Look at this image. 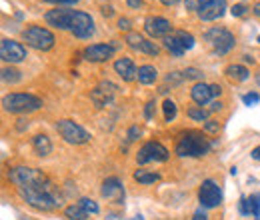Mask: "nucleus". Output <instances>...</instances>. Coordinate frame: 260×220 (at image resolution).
<instances>
[{
	"mask_svg": "<svg viewBox=\"0 0 260 220\" xmlns=\"http://www.w3.org/2000/svg\"><path fill=\"white\" fill-rule=\"evenodd\" d=\"M18 194L20 198L32 206L36 210H44V212H52V210H58L62 206V198L60 194L56 192V186L48 180V176L44 174L42 178H38L32 184H26V186H20Z\"/></svg>",
	"mask_w": 260,
	"mask_h": 220,
	"instance_id": "obj_1",
	"label": "nucleus"
},
{
	"mask_svg": "<svg viewBox=\"0 0 260 220\" xmlns=\"http://www.w3.org/2000/svg\"><path fill=\"white\" fill-rule=\"evenodd\" d=\"M176 154L178 156H190V158H200L204 154H208L210 150V142L208 138L198 132V130H188V132H182L178 142H176Z\"/></svg>",
	"mask_w": 260,
	"mask_h": 220,
	"instance_id": "obj_2",
	"label": "nucleus"
},
{
	"mask_svg": "<svg viewBox=\"0 0 260 220\" xmlns=\"http://www.w3.org/2000/svg\"><path fill=\"white\" fill-rule=\"evenodd\" d=\"M2 108L10 114H24L42 108V100L28 92H12L2 98Z\"/></svg>",
	"mask_w": 260,
	"mask_h": 220,
	"instance_id": "obj_3",
	"label": "nucleus"
},
{
	"mask_svg": "<svg viewBox=\"0 0 260 220\" xmlns=\"http://www.w3.org/2000/svg\"><path fill=\"white\" fill-rule=\"evenodd\" d=\"M22 40L34 50H50L54 46V42H56L52 32L48 28H44V26H38V24L26 26L22 30Z\"/></svg>",
	"mask_w": 260,
	"mask_h": 220,
	"instance_id": "obj_4",
	"label": "nucleus"
},
{
	"mask_svg": "<svg viewBox=\"0 0 260 220\" xmlns=\"http://www.w3.org/2000/svg\"><path fill=\"white\" fill-rule=\"evenodd\" d=\"M204 40L212 46V50L216 54H226L234 48L236 40H234V34L226 28H220V26H214V28H208V30L202 34Z\"/></svg>",
	"mask_w": 260,
	"mask_h": 220,
	"instance_id": "obj_5",
	"label": "nucleus"
},
{
	"mask_svg": "<svg viewBox=\"0 0 260 220\" xmlns=\"http://www.w3.org/2000/svg\"><path fill=\"white\" fill-rule=\"evenodd\" d=\"M54 128H56V132L64 138V142H68V144H76L78 146V144H86L90 140V134L78 122H74V120H68V118L58 120L54 124Z\"/></svg>",
	"mask_w": 260,
	"mask_h": 220,
	"instance_id": "obj_6",
	"label": "nucleus"
},
{
	"mask_svg": "<svg viewBox=\"0 0 260 220\" xmlns=\"http://www.w3.org/2000/svg\"><path fill=\"white\" fill-rule=\"evenodd\" d=\"M70 32L76 38H90L94 34V18L84 10H74L72 22H70Z\"/></svg>",
	"mask_w": 260,
	"mask_h": 220,
	"instance_id": "obj_7",
	"label": "nucleus"
},
{
	"mask_svg": "<svg viewBox=\"0 0 260 220\" xmlns=\"http://www.w3.org/2000/svg\"><path fill=\"white\" fill-rule=\"evenodd\" d=\"M198 200L204 208H216L220 202H222V192L220 186L214 182V180H204L198 188Z\"/></svg>",
	"mask_w": 260,
	"mask_h": 220,
	"instance_id": "obj_8",
	"label": "nucleus"
},
{
	"mask_svg": "<svg viewBox=\"0 0 260 220\" xmlns=\"http://www.w3.org/2000/svg\"><path fill=\"white\" fill-rule=\"evenodd\" d=\"M170 156V152L164 148L160 142H154V140H150V142H146L144 146H140V150H138V154H136V160H138V164H146V162H166Z\"/></svg>",
	"mask_w": 260,
	"mask_h": 220,
	"instance_id": "obj_9",
	"label": "nucleus"
},
{
	"mask_svg": "<svg viewBox=\"0 0 260 220\" xmlns=\"http://www.w3.org/2000/svg\"><path fill=\"white\" fill-rule=\"evenodd\" d=\"M0 58L4 62H10V64H18L22 60H26V48L12 40V38H2L0 42Z\"/></svg>",
	"mask_w": 260,
	"mask_h": 220,
	"instance_id": "obj_10",
	"label": "nucleus"
},
{
	"mask_svg": "<svg viewBox=\"0 0 260 220\" xmlns=\"http://www.w3.org/2000/svg\"><path fill=\"white\" fill-rule=\"evenodd\" d=\"M42 176H44L42 170H38V168H28V166H16V168H12V170L8 172V178H10V182H12L16 188L26 186V184H32V182H36V180L42 178Z\"/></svg>",
	"mask_w": 260,
	"mask_h": 220,
	"instance_id": "obj_11",
	"label": "nucleus"
},
{
	"mask_svg": "<svg viewBox=\"0 0 260 220\" xmlns=\"http://www.w3.org/2000/svg\"><path fill=\"white\" fill-rule=\"evenodd\" d=\"M144 32L152 38H166L168 34L174 32V26L170 24V20H166L162 16H146L144 18Z\"/></svg>",
	"mask_w": 260,
	"mask_h": 220,
	"instance_id": "obj_12",
	"label": "nucleus"
},
{
	"mask_svg": "<svg viewBox=\"0 0 260 220\" xmlns=\"http://www.w3.org/2000/svg\"><path fill=\"white\" fill-rule=\"evenodd\" d=\"M116 90H118V86H116L114 82H110V80H102L96 88L90 92V98H92V102H94L96 108H104V106H108V104L114 100Z\"/></svg>",
	"mask_w": 260,
	"mask_h": 220,
	"instance_id": "obj_13",
	"label": "nucleus"
},
{
	"mask_svg": "<svg viewBox=\"0 0 260 220\" xmlns=\"http://www.w3.org/2000/svg\"><path fill=\"white\" fill-rule=\"evenodd\" d=\"M102 198L114 202V204H122L124 202V184L116 178V176H110L102 182V188H100Z\"/></svg>",
	"mask_w": 260,
	"mask_h": 220,
	"instance_id": "obj_14",
	"label": "nucleus"
},
{
	"mask_svg": "<svg viewBox=\"0 0 260 220\" xmlns=\"http://www.w3.org/2000/svg\"><path fill=\"white\" fill-rule=\"evenodd\" d=\"M126 44H128L132 50L142 52V54H148V56H156L158 54V46L154 42H150L148 38H144L142 34H138V32H128L126 34Z\"/></svg>",
	"mask_w": 260,
	"mask_h": 220,
	"instance_id": "obj_15",
	"label": "nucleus"
},
{
	"mask_svg": "<svg viewBox=\"0 0 260 220\" xmlns=\"http://www.w3.org/2000/svg\"><path fill=\"white\" fill-rule=\"evenodd\" d=\"M72 16H74V10L70 8H54V10H48L46 12V22L54 28H60V30H70V22H72Z\"/></svg>",
	"mask_w": 260,
	"mask_h": 220,
	"instance_id": "obj_16",
	"label": "nucleus"
},
{
	"mask_svg": "<svg viewBox=\"0 0 260 220\" xmlns=\"http://www.w3.org/2000/svg\"><path fill=\"white\" fill-rule=\"evenodd\" d=\"M114 56V46L112 44H90L84 48V58L88 62H106Z\"/></svg>",
	"mask_w": 260,
	"mask_h": 220,
	"instance_id": "obj_17",
	"label": "nucleus"
},
{
	"mask_svg": "<svg viewBox=\"0 0 260 220\" xmlns=\"http://www.w3.org/2000/svg\"><path fill=\"white\" fill-rule=\"evenodd\" d=\"M114 70H116V74H118L122 80H126V82H132V80L136 78V72H138L134 60H132V58H126V56H122V58H118V60L114 62Z\"/></svg>",
	"mask_w": 260,
	"mask_h": 220,
	"instance_id": "obj_18",
	"label": "nucleus"
},
{
	"mask_svg": "<svg viewBox=\"0 0 260 220\" xmlns=\"http://www.w3.org/2000/svg\"><path fill=\"white\" fill-rule=\"evenodd\" d=\"M190 98L194 100L198 106H204L208 104L212 98H214V92H212V86L210 84H204V82H196L190 90Z\"/></svg>",
	"mask_w": 260,
	"mask_h": 220,
	"instance_id": "obj_19",
	"label": "nucleus"
},
{
	"mask_svg": "<svg viewBox=\"0 0 260 220\" xmlns=\"http://www.w3.org/2000/svg\"><path fill=\"white\" fill-rule=\"evenodd\" d=\"M224 12H226V0H216L210 6H206L204 10H200L198 18L200 20H216V18H222Z\"/></svg>",
	"mask_w": 260,
	"mask_h": 220,
	"instance_id": "obj_20",
	"label": "nucleus"
},
{
	"mask_svg": "<svg viewBox=\"0 0 260 220\" xmlns=\"http://www.w3.org/2000/svg\"><path fill=\"white\" fill-rule=\"evenodd\" d=\"M162 42H164V48L170 54H174V56H182L186 52L184 42H182V36H180V30H174L172 34H168L166 38H162Z\"/></svg>",
	"mask_w": 260,
	"mask_h": 220,
	"instance_id": "obj_21",
	"label": "nucleus"
},
{
	"mask_svg": "<svg viewBox=\"0 0 260 220\" xmlns=\"http://www.w3.org/2000/svg\"><path fill=\"white\" fill-rule=\"evenodd\" d=\"M240 212L242 214H252L256 220H260V194H252L248 198H240V204H238Z\"/></svg>",
	"mask_w": 260,
	"mask_h": 220,
	"instance_id": "obj_22",
	"label": "nucleus"
},
{
	"mask_svg": "<svg viewBox=\"0 0 260 220\" xmlns=\"http://www.w3.org/2000/svg\"><path fill=\"white\" fill-rule=\"evenodd\" d=\"M136 78H138L140 84H154L156 78H158V70L152 64H142V66H138Z\"/></svg>",
	"mask_w": 260,
	"mask_h": 220,
	"instance_id": "obj_23",
	"label": "nucleus"
},
{
	"mask_svg": "<svg viewBox=\"0 0 260 220\" xmlns=\"http://www.w3.org/2000/svg\"><path fill=\"white\" fill-rule=\"evenodd\" d=\"M32 148L38 156H48L52 152V142L46 134H36L32 138Z\"/></svg>",
	"mask_w": 260,
	"mask_h": 220,
	"instance_id": "obj_24",
	"label": "nucleus"
},
{
	"mask_svg": "<svg viewBox=\"0 0 260 220\" xmlns=\"http://www.w3.org/2000/svg\"><path fill=\"white\" fill-rule=\"evenodd\" d=\"M224 74H226L228 78L236 80V82H244V80L248 78V74H250V72H248L242 64H230V66H226Z\"/></svg>",
	"mask_w": 260,
	"mask_h": 220,
	"instance_id": "obj_25",
	"label": "nucleus"
},
{
	"mask_svg": "<svg viewBox=\"0 0 260 220\" xmlns=\"http://www.w3.org/2000/svg\"><path fill=\"white\" fill-rule=\"evenodd\" d=\"M64 216L68 220H88V212L80 206V202H76V204H70V206H66L64 208Z\"/></svg>",
	"mask_w": 260,
	"mask_h": 220,
	"instance_id": "obj_26",
	"label": "nucleus"
},
{
	"mask_svg": "<svg viewBox=\"0 0 260 220\" xmlns=\"http://www.w3.org/2000/svg\"><path fill=\"white\" fill-rule=\"evenodd\" d=\"M134 180L140 182V184H154V182L160 180V174L158 172H148V170H136Z\"/></svg>",
	"mask_w": 260,
	"mask_h": 220,
	"instance_id": "obj_27",
	"label": "nucleus"
},
{
	"mask_svg": "<svg viewBox=\"0 0 260 220\" xmlns=\"http://www.w3.org/2000/svg\"><path fill=\"white\" fill-rule=\"evenodd\" d=\"M162 110H164V120H166V122H172V120L176 118V112H178V108H176L174 100L166 98V100L162 102Z\"/></svg>",
	"mask_w": 260,
	"mask_h": 220,
	"instance_id": "obj_28",
	"label": "nucleus"
},
{
	"mask_svg": "<svg viewBox=\"0 0 260 220\" xmlns=\"http://www.w3.org/2000/svg\"><path fill=\"white\" fill-rule=\"evenodd\" d=\"M188 118H192V120H198V122H208V110H204L202 106H192V108H188Z\"/></svg>",
	"mask_w": 260,
	"mask_h": 220,
	"instance_id": "obj_29",
	"label": "nucleus"
},
{
	"mask_svg": "<svg viewBox=\"0 0 260 220\" xmlns=\"http://www.w3.org/2000/svg\"><path fill=\"white\" fill-rule=\"evenodd\" d=\"M212 2H216V0H184L186 8H188V10H194L196 14H198L200 10H204L206 6H210Z\"/></svg>",
	"mask_w": 260,
	"mask_h": 220,
	"instance_id": "obj_30",
	"label": "nucleus"
},
{
	"mask_svg": "<svg viewBox=\"0 0 260 220\" xmlns=\"http://www.w3.org/2000/svg\"><path fill=\"white\" fill-rule=\"evenodd\" d=\"M22 76H20V72L16 70V68H2V80L4 82H10V84H14V82H18Z\"/></svg>",
	"mask_w": 260,
	"mask_h": 220,
	"instance_id": "obj_31",
	"label": "nucleus"
},
{
	"mask_svg": "<svg viewBox=\"0 0 260 220\" xmlns=\"http://www.w3.org/2000/svg\"><path fill=\"white\" fill-rule=\"evenodd\" d=\"M78 202H80V206H82V208H84L88 214H96L98 210H100L96 202H94V200H90V198H80Z\"/></svg>",
	"mask_w": 260,
	"mask_h": 220,
	"instance_id": "obj_32",
	"label": "nucleus"
},
{
	"mask_svg": "<svg viewBox=\"0 0 260 220\" xmlns=\"http://www.w3.org/2000/svg\"><path fill=\"white\" fill-rule=\"evenodd\" d=\"M182 74H184V78H194L198 82H202V78H204V72L198 70V68H186Z\"/></svg>",
	"mask_w": 260,
	"mask_h": 220,
	"instance_id": "obj_33",
	"label": "nucleus"
},
{
	"mask_svg": "<svg viewBox=\"0 0 260 220\" xmlns=\"http://www.w3.org/2000/svg\"><path fill=\"white\" fill-rule=\"evenodd\" d=\"M154 112H156V102H154V100H148L146 106H144V116H146V120H152V118H154Z\"/></svg>",
	"mask_w": 260,
	"mask_h": 220,
	"instance_id": "obj_34",
	"label": "nucleus"
},
{
	"mask_svg": "<svg viewBox=\"0 0 260 220\" xmlns=\"http://www.w3.org/2000/svg\"><path fill=\"white\" fill-rule=\"evenodd\" d=\"M184 80V74H180V72H168V76H166V82H170V84H180Z\"/></svg>",
	"mask_w": 260,
	"mask_h": 220,
	"instance_id": "obj_35",
	"label": "nucleus"
},
{
	"mask_svg": "<svg viewBox=\"0 0 260 220\" xmlns=\"http://www.w3.org/2000/svg\"><path fill=\"white\" fill-rule=\"evenodd\" d=\"M242 102L246 104V106H252V104H258L260 102V96L256 92H250V95H244L242 96Z\"/></svg>",
	"mask_w": 260,
	"mask_h": 220,
	"instance_id": "obj_36",
	"label": "nucleus"
},
{
	"mask_svg": "<svg viewBox=\"0 0 260 220\" xmlns=\"http://www.w3.org/2000/svg\"><path fill=\"white\" fill-rule=\"evenodd\" d=\"M204 130L210 132V134H216V132L220 130V124H218L216 120H208V122H204Z\"/></svg>",
	"mask_w": 260,
	"mask_h": 220,
	"instance_id": "obj_37",
	"label": "nucleus"
},
{
	"mask_svg": "<svg viewBox=\"0 0 260 220\" xmlns=\"http://www.w3.org/2000/svg\"><path fill=\"white\" fill-rule=\"evenodd\" d=\"M230 12H232V16H242V14L246 12V6H244V4H234Z\"/></svg>",
	"mask_w": 260,
	"mask_h": 220,
	"instance_id": "obj_38",
	"label": "nucleus"
},
{
	"mask_svg": "<svg viewBox=\"0 0 260 220\" xmlns=\"http://www.w3.org/2000/svg\"><path fill=\"white\" fill-rule=\"evenodd\" d=\"M138 136H140V126H130V130H128V142L136 140Z\"/></svg>",
	"mask_w": 260,
	"mask_h": 220,
	"instance_id": "obj_39",
	"label": "nucleus"
},
{
	"mask_svg": "<svg viewBox=\"0 0 260 220\" xmlns=\"http://www.w3.org/2000/svg\"><path fill=\"white\" fill-rule=\"evenodd\" d=\"M44 2H50V4H58V6H70V4H76L78 0H44Z\"/></svg>",
	"mask_w": 260,
	"mask_h": 220,
	"instance_id": "obj_40",
	"label": "nucleus"
},
{
	"mask_svg": "<svg viewBox=\"0 0 260 220\" xmlns=\"http://www.w3.org/2000/svg\"><path fill=\"white\" fill-rule=\"evenodd\" d=\"M118 28L128 34V32H130V20H128V18H120V20H118Z\"/></svg>",
	"mask_w": 260,
	"mask_h": 220,
	"instance_id": "obj_41",
	"label": "nucleus"
},
{
	"mask_svg": "<svg viewBox=\"0 0 260 220\" xmlns=\"http://www.w3.org/2000/svg\"><path fill=\"white\" fill-rule=\"evenodd\" d=\"M126 4H128L130 8H140L144 4V0H126Z\"/></svg>",
	"mask_w": 260,
	"mask_h": 220,
	"instance_id": "obj_42",
	"label": "nucleus"
},
{
	"mask_svg": "<svg viewBox=\"0 0 260 220\" xmlns=\"http://www.w3.org/2000/svg\"><path fill=\"white\" fill-rule=\"evenodd\" d=\"M192 220H208V216H206V212H204V210H196Z\"/></svg>",
	"mask_w": 260,
	"mask_h": 220,
	"instance_id": "obj_43",
	"label": "nucleus"
},
{
	"mask_svg": "<svg viewBox=\"0 0 260 220\" xmlns=\"http://www.w3.org/2000/svg\"><path fill=\"white\" fill-rule=\"evenodd\" d=\"M222 108V102H212L210 104V112H216V110H220Z\"/></svg>",
	"mask_w": 260,
	"mask_h": 220,
	"instance_id": "obj_44",
	"label": "nucleus"
},
{
	"mask_svg": "<svg viewBox=\"0 0 260 220\" xmlns=\"http://www.w3.org/2000/svg\"><path fill=\"white\" fill-rule=\"evenodd\" d=\"M102 14H104V16H112V14H114V10H112L110 6H104V8H102Z\"/></svg>",
	"mask_w": 260,
	"mask_h": 220,
	"instance_id": "obj_45",
	"label": "nucleus"
},
{
	"mask_svg": "<svg viewBox=\"0 0 260 220\" xmlns=\"http://www.w3.org/2000/svg\"><path fill=\"white\" fill-rule=\"evenodd\" d=\"M164 6H174V4H178L180 0H160Z\"/></svg>",
	"mask_w": 260,
	"mask_h": 220,
	"instance_id": "obj_46",
	"label": "nucleus"
},
{
	"mask_svg": "<svg viewBox=\"0 0 260 220\" xmlns=\"http://www.w3.org/2000/svg\"><path fill=\"white\" fill-rule=\"evenodd\" d=\"M252 158H254V160H258V162H260V146H256V148L252 150Z\"/></svg>",
	"mask_w": 260,
	"mask_h": 220,
	"instance_id": "obj_47",
	"label": "nucleus"
},
{
	"mask_svg": "<svg viewBox=\"0 0 260 220\" xmlns=\"http://www.w3.org/2000/svg\"><path fill=\"white\" fill-rule=\"evenodd\" d=\"M254 14H256V16H260V2H256V4H254Z\"/></svg>",
	"mask_w": 260,
	"mask_h": 220,
	"instance_id": "obj_48",
	"label": "nucleus"
},
{
	"mask_svg": "<svg viewBox=\"0 0 260 220\" xmlns=\"http://www.w3.org/2000/svg\"><path fill=\"white\" fill-rule=\"evenodd\" d=\"M132 220H144V218H142V216H140V214H138V216H134V218H132Z\"/></svg>",
	"mask_w": 260,
	"mask_h": 220,
	"instance_id": "obj_49",
	"label": "nucleus"
},
{
	"mask_svg": "<svg viewBox=\"0 0 260 220\" xmlns=\"http://www.w3.org/2000/svg\"><path fill=\"white\" fill-rule=\"evenodd\" d=\"M256 82H258V86H260V72L256 74Z\"/></svg>",
	"mask_w": 260,
	"mask_h": 220,
	"instance_id": "obj_50",
	"label": "nucleus"
},
{
	"mask_svg": "<svg viewBox=\"0 0 260 220\" xmlns=\"http://www.w3.org/2000/svg\"><path fill=\"white\" fill-rule=\"evenodd\" d=\"M258 42H260V36H258Z\"/></svg>",
	"mask_w": 260,
	"mask_h": 220,
	"instance_id": "obj_51",
	"label": "nucleus"
}]
</instances>
